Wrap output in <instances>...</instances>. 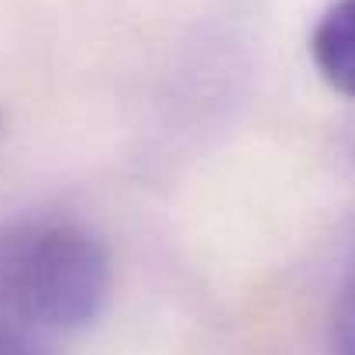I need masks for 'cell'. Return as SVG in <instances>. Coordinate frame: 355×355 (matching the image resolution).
<instances>
[{"instance_id": "6da1fadb", "label": "cell", "mask_w": 355, "mask_h": 355, "mask_svg": "<svg viewBox=\"0 0 355 355\" xmlns=\"http://www.w3.org/2000/svg\"><path fill=\"white\" fill-rule=\"evenodd\" d=\"M114 269L104 241L69 218H24L0 232V328L52 342L107 311Z\"/></svg>"}, {"instance_id": "7a4b0ae2", "label": "cell", "mask_w": 355, "mask_h": 355, "mask_svg": "<svg viewBox=\"0 0 355 355\" xmlns=\"http://www.w3.org/2000/svg\"><path fill=\"white\" fill-rule=\"evenodd\" d=\"M311 55L335 90L355 97V0H335L321 14L311 35Z\"/></svg>"}, {"instance_id": "3957f363", "label": "cell", "mask_w": 355, "mask_h": 355, "mask_svg": "<svg viewBox=\"0 0 355 355\" xmlns=\"http://www.w3.org/2000/svg\"><path fill=\"white\" fill-rule=\"evenodd\" d=\"M331 328H335V355H355V266L342 279Z\"/></svg>"}, {"instance_id": "277c9868", "label": "cell", "mask_w": 355, "mask_h": 355, "mask_svg": "<svg viewBox=\"0 0 355 355\" xmlns=\"http://www.w3.org/2000/svg\"><path fill=\"white\" fill-rule=\"evenodd\" d=\"M0 355H62V352L52 342L24 338V335H14V331H3L0 328Z\"/></svg>"}]
</instances>
